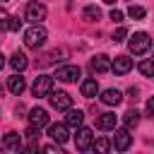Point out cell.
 <instances>
[{"label":"cell","mask_w":154,"mask_h":154,"mask_svg":"<svg viewBox=\"0 0 154 154\" xmlns=\"http://www.w3.org/2000/svg\"><path fill=\"white\" fill-rule=\"evenodd\" d=\"M43 149H46V152H58V154H60V142H58V144H48V147H43Z\"/></svg>","instance_id":"28"},{"label":"cell","mask_w":154,"mask_h":154,"mask_svg":"<svg viewBox=\"0 0 154 154\" xmlns=\"http://www.w3.org/2000/svg\"><path fill=\"white\" fill-rule=\"evenodd\" d=\"M111 147H113V144H111L106 137H96V140H94V144H91V149H94V152H101V154H106Z\"/></svg>","instance_id":"21"},{"label":"cell","mask_w":154,"mask_h":154,"mask_svg":"<svg viewBox=\"0 0 154 154\" xmlns=\"http://www.w3.org/2000/svg\"><path fill=\"white\" fill-rule=\"evenodd\" d=\"M46 14H48V10H46V5L38 2V0H31V2L26 5V12H24V17H26L29 22H34V24H41V22L46 19Z\"/></svg>","instance_id":"3"},{"label":"cell","mask_w":154,"mask_h":154,"mask_svg":"<svg viewBox=\"0 0 154 154\" xmlns=\"http://www.w3.org/2000/svg\"><path fill=\"white\" fill-rule=\"evenodd\" d=\"M101 101H103L106 106H118V103L123 101V91H118V89H106V91H101Z\"/></svg>","instance_id":"17"},{"label":"cell","mask_w":154,"mask_h":154,"mask_svg":"<svg viewBox=\"0 0 154 154\" xmlns=\"http://www.w3.org/2000/svg\"><path fill=\"white\" fill-rule=\"evenodd\" d=\"M123 120H125V128H137V123H140V113L137 111H128L125 116H123Z\"/></svg>","instance_id":"22"},{"label":"cell","mask_w":154,"mask_h":154,"mask_svg":"<svg viewBox=\"0 0 154 154\" xmlns=\"http://www.w3.org/2000/svg\"><path fill=\"white\" fill-rule=\"evenodd\" d=\"M10 65H12V70L14 72H22V70H26V65H29V60H26V55L24 53H14L12 58H10Z\"/></svg>","instance_id":"19"},{"label":"cell","mask_w":154,"mask_h":154,"mask_svg":"<svg viewBox=\"0 0 154 154\" xmlns=\"http://www.w3.org/2000/svg\"><path fill=\"white\" fill-rule=\"evenodd\" d=\"M89 70H91L94 75H106V72L113 70V63L108 60V55H96V58H91Z\"/></svg>","instance_id":"9"},{"label":"cell","mask_w":154,"mask_h":154,"mask_svg":"<svg viewBox=\"0 0 154 154\" xmlns=\"http://www.w3.org/2000/svg\"><path fill=\"white\" fill-rule=\"evenodd\" d=\"M7 89H10L14 96H19V94L26 89V82H24V77H22L19 72H14L12 77H7Z\"/></svg>","instance_id":"13"},{"label":"cell","mask_w":154,"mask_h":154,"mask_svg":"<svg viewBox=\"0 0 154 154\" xmlns=\"http://www.w3.org/2000/svg\"><path fill=\"white\" fill-rule=\"evenodd\" d=\"M65 123H67L70 128H82V123H84V113H82L79 108H67Z\"/></svg>","instance_id":"18"},{"label":"cell","mask_w":154,"mask_h":154,"mask_svg":"<svg viewBox=\"0 0 154 154\" xmlns=\"http://www.w3.org/2000/svg\"><path fill=\"white\" fill-rule=\"evenodd\" d=\"M48 101H51V106L53 108H58V111H67V108H72V96L67 94V91H51L48 94Z\"/></svg>","instance_id":"6"},{"label":"cell","mask_w":154,"mask_h":154,"mask_svg":"<svg viewBox=\"0 0 154 154\" xmlns=\"http://www.w3.org/2000/svg\"><path fill=\"white\" fill-rule=\"evenodd\" d=\"M2 2H7V0H2Z\"/></svg>","instance_id":"30"},{"label":"cell","mask_w":154,"mask_h":154,"mask_svg":"<svg viewBox=\"0 0 154 154\" xmlns=\"http://www.w3.org/2000/svg\"><path fill=\"white\" fill-rule=\"evenodd\" d=\"M132 70V58L128 55H116L113 58V72L116 75H128Z\"/></svg>","instance_id":"12"},{"label":"cell","mask_w":154,"mask_h":154,"mask_svg":"<svg viewBox=\"0 0 154 154\" xmlns=\"http://www.w3.org/2000/svg\"><path fill=\"white\" fill-rule=\"evenodd\" d=\"M82 17H84L87 22H96V19H101V10H99L96 5H87L84 12H82Z\"/></svg>","instance_id":"20"},{"label":"cell","mask_w":154,"mask_h":154,"mask_svg":"<svg viewBox=\"0 0 154 154\" xmlns=\"http://www.w3.org/2000/svg\"><path fill=\"white\" fill-rule=\"evenodd\" d=\"M125 36H128V29H125V26H118V29L113 31V41H116V43L125 41Z\"/></svg>","instance_id":"25"},{"label":"cell","mask_w":154,"mask_h":154,"mask_svg":"<svg viewBox=\"0 0 154 154\" xmlns=\"http://www.w3.org/2000/svg\"><path fill=\"white\" fill-rule=\"evenodd\" d=\"M51 91H53V77L38 75V77L34 79V84H31V94H34V96H48Z\"/></svg>","instance_id":"5"},{"label":"cell","mask_w":154,"mask_h":154,"mask_svg":"<svg viewBox=\"0 0 154 154\" xmlns=\"http://www.w3.org/2000/svg\"><path fill=\"white\" fill-rule=\"evenodd\" d=\"M29 125H34V128H38V130L46 128V125H48V111H46V108H38V106L31 108V111H29Z\"/></svg>","instance_id":"10"},{"label":"cell","mask_w":154,"mask_h":154,"mask_svg":"<svg viewBox=\"0 0 154 154\" xmlns=\"http://www.w3.org/2000/svg\"><path fill=\"white\" fill-rule=\"evenodd\" d=\"M67 123H53V125H48V135H51V140L53 142H60V144H65L67 140H70V132H67Z\"/></svg>","instance_id":"7"},{"label":"cell","mask_w":154,"mask_h":154,"mask_svg":"<svg viewBox=\"0 0 154 154\" xmlns=\"http://www.w3.org/2000/svg\"><path fill=\"white\" fill-rule=\"evenodd\" d=\"M79 75H82V72H79L77 65H60L58 72H55V77H58L60 82H75Z\"/></svg>","instance_id":"11"},{"label":"cell","mask_w":154,"mask_h":154,"mask_svg":"<svg viewBox=\"0 0 154 154\" xmlns=\"http://www.w3.org/2000/svg\"><path fill=\"white\" fill-rule=\"evenodd\" d=\"M79 91H82V96H87V99H94V96L99 94V82H96L94 77H87V79H82V84H79Z\"/></svg>","instance_id":"14"},{"label":"cell","mask_w":154,"mask_h":154,"mask_svg":"<svg viewBox=\"0 0 154 154\" xmlns=\"http://www.w3.org/2000/svg\"><path fill=\"white\" fill-rule=\"evenodd\" d=\"M103 2H106V5H116V0H103Z\"/></svg>","instance_id":"29"},{"label":"cell","mask_w":154,"mask_h":154,"mask_svg":"<svg viewBox=\"0 0 154 154\" xmlns=\"http://www.w3.org/2000/svg\"><path fill=\"white\" fill-rule=\"evenodd\" d=\"M2 147L10 149V152H22V149H24V147H22V137H19L17 132H7V135L2 137Z\"/></svg>","instance_id":"16"},{"label":"cell","mask_w":154,"mask_h":154,"mask_svg":"<svg viewBox=\"0 0 154 154\" xmlns=\"http://www.w3.org/2000/svg\"><path fill=\"white\" fill-rule=\"evenodd\" d=\"M147 116H149V118H154V96L147 101Z\"/></svg>","instance_id":"27"},{"label":"cell","mask_w":154,"mask_h":154,"mask_svg":"<svg viewBox=\"0 0 154 154\" xmlns=\"http://www.w3.org/2000/svg\"><path fill=\"white\" fill-rule=\"evenodd\" d=\"M137 70H140L144 77H154V60H140Z\"/></svg>","instance_id":"23"},{"label":"cell","mask_w":154,"mask_h":154,"mask_svg":"<svg viewBox=\"0 0 154 154\" xmlns=\"http://www.w3.org/2000/svg\"><path fill=\"white\" fill-rule=\"evenodd\" d=\"M111 19H113L116 24H120V22H123V12H120V10H111Z\"/></svg>","instance_id":"26"},{"label":"cell","mask_w":154,"mask_h":154,"mask_svg":"<svg viewBox=\"0 0 154 154\" xmlns=\"http://www.w3.org/2000/svg\"><path fill=\"white\" fill-rule=\"evenodd\" d=\"M91 144H94V132L89 128H79L77 137H75V147L79 152H87V149H91Z\"/></svg>","instance_id":"8"},{"label":"cell","mask_w":154,"mask_h":154,"mask_svg":"<svg viewBox=\"0 0 154 154\" xmlns=\"http://www.w3.org/2000/svg\"><path fill=\"white\" fill-rule=\"evenodd\" d=\"M128 14H130L132 19H142V17L147 14V10H144L142 5H130V7H128Z\"/></svg>","instance_id":"24"},{"label":"cell","mask_w":154,"mask_h":154,"mask_svg":"<svg viewBox=\"0 0 154 154\" xmlns=\"http://www.w3.org/2000/svg\"><path fill=\"white\" fill-rule=\"evenodd\" d=\"M46 36H48L46 29L41 24H34V26H29L24 31V43H26V48H41L46 43Z\"/></svg>","instance_id":"1"},{"label":"cell","mask_w":154,"mask_h":154,"mask_svg":"<svg viewBox=\"0 0 154 154\" xmlns=\"http://www.w3.org/2000/svg\"><path fill=\"white\" fill-rule=\"evenodd\" d=\"M128 46H130V53L142 55V53H147V51L152 48V38H149V34H147V31H135V34L130 36Z\"/></svg>","instance_id":"2"},{"label":"cell","mask_w":154,"mask_h":154,"mask_svg":"<svg viewBox=\"0 0 154 154\" xmlns=\"http://www.w3.org/2000/svg\"><path fill=\"white\" fill-rule=\"evenodd\" d=\"M116 113H101L99 118H96V128L99 130H103V132H108V130H116Z\"/></svg>","instance_id":"15"},{"label":"cell","mask_w":154,"mask_h":154,"mask_svg":"<svg viewBox=\"0 0 154 154\" xmlns=\"http://www.w3.org/2000/svg\"><path fill=\"white\" fill-rule=\"evenodd\" d=\"M111 144H113V149H116V152H125V149H130V144H132L130 128H116V135H113Z\"/></svg>","instance_id":"4"}]
</instances>
